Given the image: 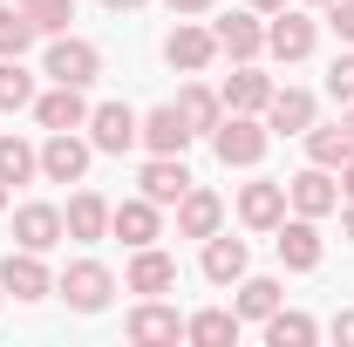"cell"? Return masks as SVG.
Returning a JSON list of instances; mask_svg holds the SVG:
<instances>
[{
	"label": "cell",
	"instance_id": "obj_1",
	"mask_svg": "<svg viewBox=\"0 0 354 347\" xmlns=\"http://www.w3.org/2000/svg\"><path fill=\"white\" fill-rule=\"evenodd\" d=\"M266 150H272L266 116H239V109H225V123L212 130V157H218L225 171H259Z\"/></svg>",
	"mask_w": 354,
	"mask_h": 347
},
{
	"label": "cell",
	"instance_id": "obj_2",
	"mask_svg": "<svg viewBox=\"0 0 354 347\" xmlns=\"http://www.w3.org/2000/svg\"><path fill=\"white\" fill-rule=\"evenodd\" d=\"M313 48H320V21H313L300 0H286L279 14H266V55H272L279 68H300Z\"/></svg>",
	"mask_w": 354,
	"mask_h": 347
},
{
	"label": "cell",
	"instance_id": "obj_3",
	"mask_svg": "<svg viewBox=\"0 0 354 347\" xmlns=\"http://www.w3.org/2000/svg\"><path fill=\"white\" fill-rule=\"evenodd\" d=\"M41 75H48V82H68V88L102 82V48L88 41V35H48V48H41Z\"/></svg>",
	"mask_w": 354,
	"mask_h": 347
},
{
	"label": "cell",
	"instance_id": "obj_4",
	"mask_svg": "<svg viewBox=\"0 0 354 347\" xmlns=\"http://www.w3.org/2000/svg\"><path fill=\"white\" fill-rule=\"evenodd\" d=\"M55 293L68 300V313H102V306L116 300V272L102 259H68L55 272Z\"/></svg>",
	"mask_w": 354,
	"mask_h": 347
},
{
	"label": "cell",
	"instance_id": "obj_5",
	"mask_svg": "<svg viewBox=\"0 0 354 347\" xmlns=\"http://www.w3.org/2000/svg\"><path fill=\"white\" fill-rule=\"evenodd\" d=\"M88 164H95L88 130H48L41 136V177H48V184H82Z\"/></svg>",
	"mask_w": 354,
	"mask_h": 347
},
{
	"label": "cell",
	"instance_id": "obj_6",
	"mask_svg": "<svg viewBox=\"0 0 354 347\" xmlns=\"http://www.w3.org/2000/svg\"><path fill=\"white\" fill-rule=\"evenodd\" d=\"M272 252H279L286 272H320V259H327V245H320V218L286 212L279 225H272Z\"/></svg>",
	"mask_w": 354,
	"mask_h": 347
},
{
	"label": "cell",
	"instance_id": "obj_7",
	"mask_svg": "<svg viewBox=\"0 0 354 347\" xmlns=\"http://www.w3.org/2000/svg\"><path fill=\"white\" fill-rule=\"evenodd\" d=\"M0 293L21 306H35L55 293V272H48V252H28V245H14L7 259H0Z\"/></svg>",
	"mask_w": 354,
	"mask_h": 347
},
{
	"label": "cell",
	"instance_id": "obj_8",
	"mask_svg": "<svg viewBox=\"0 0 354 347\" xmlns=\"http://www.w3.org/2000/svg\"><path fill=\"white\" fill-rule=\"evenodd\" d=\"M123 334H130L136 347H177V341H184V313H177L164 293H150V300H136V306H130Z\"/></svg>",
	"mask_w": 354,
	"mask_h": 347
},
{
	"label": "cell",
	"instance_id": "obj_9",
	"mask_svg": "<svg viewBox=\"0 0 354 347\" xmlns=\"http://www.w3.org/2000/svg\"><path fill=\"white\" fill-rule=\"evenodd\" d=\"M136 130H143V116H136L130 102H95V109H88V143H95V157L136 150Z\"/></svg>",
	"mask_w": 354,
	"mask_h": 347
},
{
	"label": "cell",
	"instance_id": "obj_10",
	"mask_svg": "<svg viewBox=\"0 0 354 347\" xmlns=\"http://www.w3.org/2000/svg\"><path fill=\"white\" fill-rule=\"evenodd\" d=\"M286 212H300V218H327V212H341V177L320 171V164L293 171V177H286Z\"/></svg>",
	"mask_w": 354,
	"mask_h": 347
},
{
	"label": "cell",
	"instance_id": "obj_11",
	"mask_svg": "<svg viewBox=\"0 0 354 347\" xmlns=\"http://www.w3.org/2000/svg\"><path fill=\"white\" fill-rule=\"evenodd\" d=\"M164 62H171L177 75H205V68L218 62V35L198 28V21H177L171 35H164Z\"/></svg>",
	"mask_w": 354,
	"mask_h": 347
},
{
	"label": "cell",
	"instance_id": "obj_12",
	"mask_svg": "<svg viewBox=\"0 0 354 347\" xmlns=\"http://www.w3.org/2000/svg\"><path fill=\"white\" fill-rule=\"evenodd\" d=\"M109 238H123V245H157L164 238V205H150L143 191L136 198H123V205H109Z\"/></svg>",
	"mask_w": 354,
	"mask_h": 347
},
{
	"label": "cell",
	"instance_id": "obj_13",
	"mask_svg": "<svg viewBox=\"0 0 354 347\" xmlns=\"http://www.w3.org/2000/svg\"><path fill=\"white\" fill-rule=\"evenodd\" d=\"M136 143H143L150 157H184V150L198 143V130L177 116V102H157V109H143V130H136Z\"/></svg>",
	"mask_w": 354,
	"mask_h": 347
},
{
	"label": "cell",
	"instance_id": "obj_14",
	"mask_svg": "<svg viewBox=\"0 0 354 347\" xmlns=\"http://www.w3.org/2000/svg\"><path fill=\"white\" fill-rule=\"evenodd\" d=\"M212 35H218V55H232V62H259V55H266V14L232 7V14L212 21Z\"/></svg>",
	"mask_w": 354,
	"mask_h": 347
},
{
	"label": "cell",
	"instance_id": "obj_15",
	"mask_svg": "<svg viewBox=\"0 0 354 347\" xmlns=\"http://www.w3.org/2000/svg\"><path fill=\"white\" fill-rule=\"evenodd\" d=\"M171 212H177V238H198V245H205L212 232H225V198L212 191V184H191Z\"/></svg>",
	"mask_w": 354,
	"mask_h": 347
},
{
	"label": "cell",
	"instance_id": "obj_16",
	"mask_svg": "<svg viewBox=\"0 0 354 347\" xmlns=\"http://www.w3.org/2000/svg\"><path fill=\"white\" fill-rule=\"evenodd\" d=\"M313 123H320V102H313V88H300V82L272 88V102H266V130H272V136H307Z\"/></svg>",
	"mask_w": 354,
	"mask_h": 347
},
{
	"label": "cell",
	"instance_id": "obj_17",
	"mask_svg": "<svg viewBox=\"0 0 354 347\" xmlns=\"http://www.w3.org/2000/svg\"><path fill=\"white\" fill-rule=\"evenodd\" d=\"M198 272H205L212 286H239V279L252 272V245H245V238H232V232H212V238H205V252H198Z\"/></svg>",
	"mask_w": 354,
	"mask_h": 347
},
{
	"label": "cell",
	"instance_id": "obj_18",
	"mask_svg": "<svg viewBox=\"0 0 354 347\" xmlns=\"http://www.w3.org/2000/svg\"><path fill=\"white\" fill-rule=\"evenodd\" d=\"M272 75H266L259 62H232V75L218 82V95H225V109H239V116H266V102H272Z\"/></svg>",
	"mask_w": 354,
	"mask_h": 347
},
{
	"label": "cell",
	"instance_id": "obj_19",
	"mask_svg": "<svg viewBox=\"0 0 354 347\" xmlns=\"http://www.w3.org/2000/svg\"><path fill=\"white\" fill-rule=\"evenodd\" d=\"M88 109H95V102H88L82 88L55 82V88H41V95H35V109H28V116H35L41 130H88Z\"/></svg>",
	"mask_w": 354,
	"mask_h": 347
},
{
	"label": "cell",
	"instance_id": "obj_20",
	"mask_svg": "<svg viewBox=\"0 0 354 347\" xmlns=\"http://www.w3.org/2000/svg\"><path fill=\"white\" fill-rule=\"evenodd\" d=\"M279 218H286V184H279V177L239 184V225H245V232H272Z\"/></svg>",
	"mask_w": 354,
	"mask_h": 347
},
{
	"label": "cell",
	"instance_id": "obj_21",
	"mask_svg": "<svg viewBox=\"0 0 354 347\" xmlns=\"http://www.w3.org/2000/svg\"><path fill=\"white\" fill-rule=\"evenodd\" d=\"M136 184H143V198H150V205H164V212H171V205L198 184V177H191V164H184V157H143Z\"/></svg>",
	"mask_w": 354,
	"mask_h": 347
},
{
	"label": "cell",
	"instance_id": "obj_22",
	"mask_svg": "<svg viewBox=\"0 0 354 347\" xmlns=\"http://www.w3.org/2000/svg\"><path fill=\"white\" fill-rule=\"evenodd\" d=\"M62 232H68L75 245L109 238V198H102V191H68V205H62Z\"/></svg>",
	"mask_w": 354,
	"mask_h": 347
},
{
	"label": "cell",
	"instance_id": "obj_23",
	"mask_svg": "<svg viewBox=\"0 0 354 347\" xmlns=\"http://www.w3.org/2000/svg\"><path fill=\"white\" fill-rule=\"evenodd\" d=\"M177 286V259L164 252V245H136L130 252V272H123V293H171Z\"/></svg>",
	"mask_w": 354,
	"mask_h": 347
},
{
	"label": "cell",
	"instance_id": "obj_24",
	"mask_svg": "<svg viewBox=\"0 0 354 347\" xmlns=\"http://www.w3.org/2000/svg\"><path fill=\"white\" fill-rule=\"evenodd\" d=\"M68 232H62V205H21L14 212V245H28V252H55Z\"/></svg>",
	"mask_w": 354,
	"mask_h": 347
},
{
	"label": "cell",
	"instance_id": "obj_25",
	"mask_svg": "<svg viewBox=\"0 0 354 347\" xmlns=\"http://www.w3.org/2000/svg\"><path fill=\"white\" fill-rule=\"evenodd\" d=\"M279 306H286V286H279V279H266V272H245V279H239V300H232L239 320H259L266 327Z\"/></svg>",
	"mask_w": 354,
	"mask_h": 347
},
{
	"label": "cell",
	"instance_id": "obj_26",
	"mask_svg": "<svg viewBox=\"0 0 354 347\" xmlns=\"http://www.w3.org/2000/svg\"><path fill=\"white\" fill-rule=\"evenodd\" d=\"M41 177V143H28L21 130H7L0 136V184L14 191V184H35Z\"/></svg>",
	"mask_w": 354,
	"mask_h": 347
},
{
	"label": "cell",
	"instance_id": "obj_27",
	"mask_svg": "<svg viewBox=\"0 0 354 347\" xmlns=\"http://www.w3.org/2000/svg\"><path fill=\"white\" fill-rule=\"evenodd\" d=\"M177 116H184L198 136H212L225 123V95H218V88H205V82H184V88H177Z\"/></svg>",
	"mask_w": 354,
	"mask_h": 347
},
{
	"label": "cell",
	"instance_id": "obj_28",
	"mask_svg": "<svg viewBox=\"0 0 354 347\" xmlns=\"http://www.w3.org/2000/svg\"><path fill=\"white\" fill-rule=\"evenodd\" d=\"M300 143H307V164H320V171H341V164L354 157V136H348V123H313V130L300 136Z\"/></svg>",
	"mask_w": 354,
	"mask_h": 347
},
{
	"label": "cell",
	"instance_id": "obj_29",
	"mask_svg": "<svg viewBox=\"0 0 354 347\" xmlns=\"http://www.w3.org/2000/svg\"><path fill=\"white\" fill-rule=\"evenodd\" d=\"M239 327H245V320H239L232 306H205V313H191V320H184V341H198V347H232V341H239Z\"/></svg>",
	"mask_w": 354,
	"mask_h": 347
},
{
	"label": "cell",
	"instance_id": "obj_30",
	"mask_svg": "<svg viewBox=\"0 0 354 347\" xmlns=\"http://www.w3.org/2000/svg\"><path fill=\"white\" fill-rule=\"evenodd\" d=\"M35 41H41V28L21 14V0H7V7H0V62H21Z\"/></svg>",
	"mask_w": 354,
	"mask_h": 347
},
{
	"label": "cell",
	"instance_id": "obj_31",
	"mask_svg": "<svg viewBox=\"0 0 354 347\" xmlns=\"http://www.w3.org/2000/svg\"><path fill=\"white\" fill-rule=\"evenodd\" d=\"M35 95H41L35 68H21V62H0V116H21V109H35Z\"/></svg>",
	"mask_w": 354,
	"mask_h": 347
},
{
	"label": "cell",
	"instance_id": "obj_32",
	"mask_svg": "<svg viewBox=\"0 0 354 347\" xmlns=\"http://www.w3.org/2000/svg\"><path fill=\"white\" fill-rule=\"evenodd\" d=\"M266 341H272V347H313V341H320V320H313V313H293V306H279V313L266 320Z\"/></svg>",
	"mask_w": 354,
	"mask_h": 347
},
{
	"label": "cell",
	"instance_id": "obj_33",
	"mask_svg": "<svg viewBox=\"0 0 354 347\" xmlns=\"http://www.w3.org/2000/svg\"><path fill=\"white\" fill-rule=\"evenodd\" d=\"M21 14H28L41 35H68V21H75V0H21Z\"/></svg>",
	"mask_w": 354,
	"mask_h": 347
},
{
	"label": "cell",
	"instance_id": "obj_34",
	"mask_svg": "<svg viewBox=\"0 0 354 347\" xmlns=\"http://www.w3.org/2000/svg\"><path fill=\"white\" fill-rule=\"evenodd\" d=\"M327 95H334L341 109H348V102H354V48H341V55L327 62Z\"/></svg>",
	"mask_w": 354,
	"mask_h": 347
},
{
	"label": "cell",
	"instance_id": "obj_35",
	"mask_svg": "<svg viewBox=\"0 0 354 347\" xmlns=\"http://www.w3.org/2000/svg\"><path fill=\"white\" fill-rule=\"evenodd\" d=\"M327 28L341 35V48H354V0H327Z\"/></svg>",
	"mask_w": 354,
	"mask_h": 347
},
{
	"label": "cell",
	"instance_id": "obj_36",
	"mask_svg": "<svg viewBox=\"0 0 354 347\" xmlns=\"http://www.w3.org/2000/svg\"><path fill=\"white\" fill-rule=\"evenodd\" d=\"M327 334H334V341H341V347H354V306H341V313L327 320Z\"/></svg>",
	"mask_w": 354,
	"mask_h": 347
},
{
	"label": "cell",
	"instance_id": "obj_37",
	"mask_svg": "<svg viewBox=\"0 0 354 347\" xmlns=\"http://www.w3.org/2000/svg\"><path fill=\"white\" fill-rule=\"evenodd\" d=\"M164 7H171L177 21H191V14H212V7H218V0H164Z\"/></svg>",
	"mask_w": 354,
	"mask_h": 347
},
{
	"label": "cell",
	"instance_id": "obj_38",
	"mask_svg": "<svg viewBox=\"0 0 354 347\" xmlns=\"http://www.w3.org/2000/svg\"><path fill=\"white\" fill-rule=\"evenodd\" d=\"M341 238L354 245V198H341Z\"/></svg>",
	"mask_w": 354,
	"mask_h": 347
},
{
	"label": "cell",
	"instance_id": "obj_39",
	"mask_svg": "<svg viewBox=\"0 0 354 347\" xmlns=\"http://www.w3.org/2000/svg\"><path fill=\"white\" fill-rule=\"evenodd\" d=\"M334 177H341V198H354V157H348V164H341Z\"/></svg>",
	"mask_w": 354,
	"mask_h": 347
},
{
	"label": "cell",
	"instance_id": "obj_40",
	"mask_svg": "<svg viewBox=\"0 0 354 347\" xmlns=\"http://www.w3.org/2000/svg\"><path fill=\"white\" fill-rule=\"evenodd\" d=\"M109 14H136V7H150V0H102Z\"/></svg>",
	"mask_w": 354,
	"mask_h": 347
},
{
	"label": "cell",
	"instance_id": "obj_41",
	"mask_svg": "<svg viewBox=\"0 0 354 347\" xmlns=\"http://www.w3.org/2000/svg\"><path fill=\"white\" fill-rule=\"evenodd\" d=\"M245 7H252V14H279L286 0H245Z\"/></svg>",
	"mask_w": 354,
	"mask_h": 347
},
{
	"label": "cell",
	"instance_id": "obj_42",
	"mask_svg": "<svg viewBox=\"0 0 354 347\" xmlns=\"http://www.w3.org/2000/svg\"><path fill=\"white\" fill-rule=\"evenodd\" d=\"M341 123H348V136H354V102H348V116H341Z\"/></svg>",
	"mask_w": 354,
	"mask_h": 347
},
{
	"label": "cell",
	"instance_id": "obj_43",
	"mask_svg": "<svg viewBox=\"0 0 354 347\" xmlns=\"http://www.w3.org/2000/svg\"><path fill=\"white\" fill-rule=\"evenodd\" d=\"M0 212H7V184H0Z\"/></svg>",
	"mask_w": 354,
	"mask_h": 347
},
{
	"label": "cell",
	"instance_id": "obj_44",
	"mask_svg": "<svg viewBox=\"0 0 354 347\" xmlns=\"http://www.w3.org/2000/svg\"><path fill=\"white\" fill-rule=\"evenodd\" d=\"M300 7H327V0H300Z\"/></svg>",
	"mask_w": 354,
	"mask_h": 347
},
{
	"label": "cell",
	"instance_id": "obj_45",
	"mask_svg": "<svg viewBox=\"0 0 354 347\" xmlns=\"http://www.w3.org/2000/svg\"><path fill=\"white\" fill-rule=\"evenodd\" d=\"M0 300H7V293H0Z\"/></svg>",
	"mask_w": 354,
	"mask_h": 347
}]
</instances>
